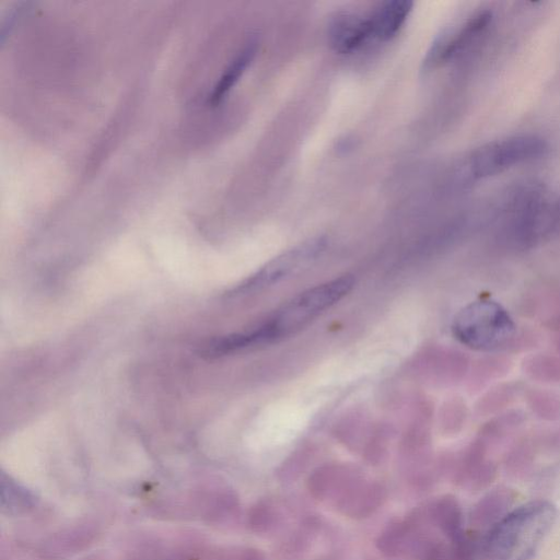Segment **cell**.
Wrapping results in <instances>:
<instances>
[{
	"label": "cell",
	"mask_w": 560,
	"mask_h": 560,
	"mask_svg": "<svg viewBox=\"0 0 560 560\" xmlns=\"http://www.w3.org/2000/svg\"><path fill=\"white\" fill-rule=\"evenodd\" d=\"M557 515L556 506L548 500L509 510L484 535V560H532L553 530Z\"/></svg>",
	"instance_id": "6da1fadb"
},
{
	"label": "cell",
	"mask_w": 560,
	"mask_h": 560,
	"mask_svg": "<svg viewBox=\"0 0 560 560\" xmlns=\"http://www.w3.org/2000/svg\"><path fill=\"white\" fill-rule=\"evenodd\" d=\"M355 284L354 276L344 275L302 291L251 329L256 346L277 344L295 336L347 297Z\"/></svg>",
	"instance_id": "7a4b0ae2"
},
{
	"label": "cell",
	"mask_w": 560,
	"mask_h": 560,
	"mask_svg": "<svg viewBox=\"0 0 560 560\" xmlns=\"http://www.w3.org/2000/svg\"><path fill=\"white\" fill-rule=\"evenodd\" d=\"M504 206L507 236L520 247L540 242L560 224V197L540 186L516 192Z\"/></svg>",
	"instance_id": "3957f363"
},
{
	"label": "cell",
	"mask_w": 560,
	"mask_h": 560,
	"mask_svg": "<svg viewBox=\"0 0 560 560\" xmlns=\"http://www.w3.org/2000/svg\"><path fill=\"white\" fill-rule=\"evenodd\" d=\"M454 336L465 346L492 350L504 346L515 333L509 314L495 302L480 301L462 310L453 322Z\"/></svg>",
	"instance_id": "277c9868"
},
{
	"label": "cell",
	"mask_w": 560,
	"mask_h": 560,
	"mask_svg": "<svg viewBox=\"0 0 560 560\" xmlns=\"http://www.w3.org/2000/svg\"><path fill=\"white\" fill-rule=\"evenodd\" d=\"M546 150L545 140L535 135L501 139L475 150L466 163V173L472 180L494 177L521 163L541 158Z\"/></svg>",
	"instance_id": "5b68a950"
},
{
	"label": "cell",
	"mask_w": 560,
	"mask_h": 560,
	"mask_svg": "<svg viewBox=\"0 0 560 560\" xmlns=\"http://www.w3.org/2000/svg\"><path fill=\"white\" fill-rule=\"evenodd\" d=\"M325 247L326 240L323 238L301 243L268 262L261 270L233 289L231 294L233 296L249 295L282 283L317 260Z\"/></svg>",
	"instance_id": "8992f818"
},
{
	"label": "cell",
	"mask_w": 560,
	"mask_h": 560,
	"mask_svg": "<svg viewBox=\"0 0 560 560\" xmlns=\"http://www.w3.org/2000/svg\"><path fill=\"white\" fill-rule=\"evenodd\" d=\"M493 19L492 11L484 10L470 17L457 29L439 35L425 57V72L453 60L469 49L492 26Z\"/></svg>",
	"instance_id": "52a82bcc"
},
{
	"label": "cell",
	"mask_w": 560,
	"mask_h": 560,
	"mask_svg": "<svg viewBox=\"0 0 560 560\" xmlns=\"http://www.w3.org/2000/svg\"><path fill=\"white\" fill-rule=\"evenodd\" d=\"M423 513L417 512L415 516L390 525L379 536L377 547L385 557L422 558L434 542L428 541L422 528Z\"/></svg>",
	"instance_id": "ba28073f"
},
{
	"label": "cell",
	"mask_w": 560,
	"mask_h": 560,
	"mask_svg": "<svg viewBox=\"0 0 560 560\" xmlns=\"http://www.w3.org/2000/svg\"><path fill=\"white\" fill-rule=\"evenodd\" d=\"M328 38L335 52L340 54L356 52L372 39L369 16L352 13L337 14L330 22Z\"/></svg>",
	"instance_id": "9c48e42d"
},
{
	"label": "cell",
	"mask_w": 560,
	"mask_h": 560,
	"mask_svg": "<svg viewBox=\"0 0 560 560\" xmlns=\"http://www.w3.org/2000/svg\"><path fill=\"white\" fill-rule=\"evenodd\" d=\"M385 498L387 489L384 486L357 481L334 507L346 517L364 519L373 515L383 505Z\"/></svg>",
	"instance_id": "30bf717a"
},
{
	"label": "cell",
	"mask_w": 560,
	"mask_h": 560,
	"mask_svg": "<svg viewBox=\"0 0 560 560\" xmlns=\"http://www.w3.org/2000/svg\"><path fill=\"white\" fill-rule=\"evenodd\" d=\"M414 3L408 0H393L379 5L369 14L371 38L389 41L398 34L410 17Z\"/></svg>",
	"instance_id": "8fae6325"
},
{
	"label": "cell",
	"mask_w": 560,
	"mask_h": 560,
	"mask_svg": "<svg viewBox=\"0 0 560 560\" xmlns=\"http://www.w3.org/2000/svg\"><path fill=\"white\" fill-rule=\"evenodd\" d=\"M357 481L344 471L323 469L310 477L307 487L315 499L329 501L334 506Z\"/></svg>",
	"instance_id": "7c38bea8"
},
{
	"label": "cell",
	"mask_w": 560,
	"mask_h": 560,
	"mask_svg": "<svg viewBox=\"0 0 560 560\" xmlns=\"http://www.w3.org/2000/svg\"><path fill=\"white\" fill-rule=\"evenodd\" d=\"M429 517L445 533L451 544L465 535L462 510L457 499L442 497L430 508Z\"/></svg>",
	"instance_id": "4fadbf2b"
},
{
	"label": "cell",
	"mask_w": 560,
	"mask_h": 560,
	"mask_svg": "<svg viewBox=\"0 0 560 560\" xmlns=\"http://www.w3.org/2000/svg\"><path fill=\"white\" fill-rule=\"evenodd\" d=\"M509 495L504 493L493 494L481 501L480 506L475 509L473 520L477 524L490 522V527L501 517H504L509 509ZM489 527V528H490Z\"/></svg>",
	"instance_id": "5bb4252c"
},
{
	"label": "cell",
	"mask_w": 560,
	"mask_h": 560,
	"mask_svg": "<svg viewBox=\"0 0 560 560\" xmlns=\"http://www.w3.org/2000/svg\"><path fill=\"white\" fill-rule=\"evenodd\" d=\"M280 513L271 501H261L251 512V527L258 533H270L279 524Z\"/></svg>",
	"instance_id": "9a60e30c"
}]
</instances>
